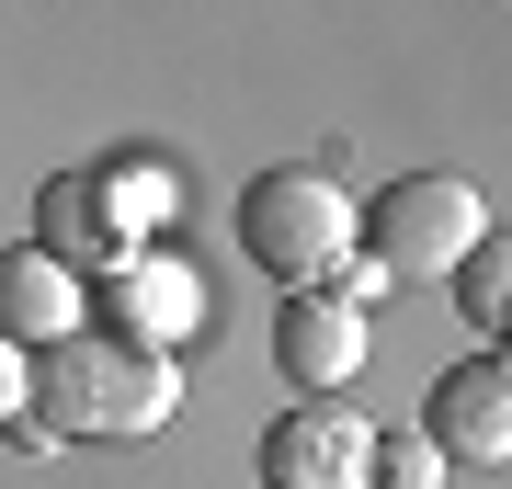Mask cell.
<instances>
[{
	"label": "cell",
	"mask_w": 512,
	"mask_h": 489,
	"mask_svg": "<svg viewBox=\"0 0 512 489\" xmlns=\"http://www.w3.org/2000/svg\"><path fill=\"white\" fill-rule=\"evenodd\" d=\"M35 399H46L57 433L126 444V433H160L183 387H171V353L126 342V330H69V342H46V364H35Z\"/></svg>",
	"instance_id": "6da1fadb"
},
{
	"label": "cell",
	"mask_w": 512,
	"mask_h": 489,
	"mask_svg": "<svg viewBox=\"0 0 512 489\" xmlns=\"http://www.w3.org/2000/svg\"><path fill=\"white\" fill-rule=\"evenodd\" d=\"M353 239H365V205L342 194L330 171H262L251 194H239V251H251L274 285H330V273L353 262Z\"/></svg>",
	"instance_id": "7a4b0ae2"
},
{
	"label": "cell",
	"mask_w": 512,
	"mask_h": 489,
	"mask_svg": "<svg viewBox=\"0 0 512 489\" xmlns=\"http://www.w3.org/2000/svg\"><path fill=\"white\" fill-rule=\"evenodd\" d=\"M478 239H490V205H478L456 171H399L365 205V251H376L387 285H444Z\"/></svg>",
	"instance_id": "3957f363"
},
{
	"label": "cell",
	"mask_w": 512,
	"mask_h": 489,
	"mask_svg": "<svg viewBox=\"0 0 512 489\" xmlns=\"http://www.w3.org/2000/svg\"><path fill=\"white\" fill-rule=\"evenodd\" d=\"M262 489H376V433L342 399H296L262 433Z\"/></svg>",
	"instance_id": "277c9868"
},
{
	"label": "cell",
	"mask_w": 512,
	"mask_h": 489,
	"mask_svg": "<svg viewBox=\"0 0 512 489\" xmlns=\"http://www.w3.org/2000/svg\"><path fill=\"white\" fill-rule=\"evenodd\" d=\"M444 467H512V353H467L433 376V410H421Z\"/></svg>",
	"instance_id": "5b68a950"
},
{
	"label": "cell",
	"mask_w": 512,
	"mask_h": 489,
	"mask_svg": "<svg viewBox=\"0 0 512 489\" xmlns=\"http://www.w3.org/2000/svg\"><path fill=\"white\" fill-rule=\"evenodd\" d=\"M274 353H285V376L308 399H330V387L365 376V308H342L330 285H296V308L274 319Z\"/></svg>",
	"instance_id": "8992f818"
},
{
	"label": "cell",
	"mask_w": 512,
	"mask_h": 489,
	"mask_svg": "<svg viewBox=\"0 0 512 489\" xmlns=\"http://www.w3.org/2000/svg\"><path fill=\"white\" fill-rule=\"evenodd\" d=\"M205 319V285H194V262H160V251H126L103 273V330H126V342L160 353L171 330H194Z\"/></svg>",
	"instance_id": "52a82bcc"
},
{
	"label": "cell",
	"mask_w": 512,
	"mask_h": 489,
	"mask_svg": "<svg viewBox=\"0 0 512 489\" xmlns=\"http://www.w3.org/2000/svg\"><path fill=\"white\" fill-rule=\"evenodd\" d=\"M35 251H46V262H69V273H80V262L114 273L137 239H126V217H114V194H103V182L57 171V182H46V228H35Z\"/></svg>",
	"instance_id": "ba28073f"
},
{
	"label": "cell",
	"mask_w": 512,
	"mask_h": 489,
	"mask_svg": "<svg viewBox=\"0 0 512 489\" xmlns=\"http://www.w3.org/2000/svg\"><path fill=\"white\" fill-rule=\"evenodd\" d=\"M0 330H12V342H69V330H80V273L46 262L35 239L0 251Z\"/></svg>",
	"instance_id": "9c48e42d"
},
{
	"label": "cell",
	"mask_w": 512,
	"mask_h": 489,
	"mask_svg": "<svg viewBox=\"0 0 512 489\" xmlns=\"http://www.w3.org/2000/svg\"><path fill=\"white\" fill-rule=\"evenodd\" d=\"M444 285H456V308H467L478 330H501V342H512V228H490L456 273H444Z\"/></svg>",
	"instance_id": "30bf717a"
},
{
	"label": "cell",
	"mask_w": 512,
	"mask_h": 489,
	"mask_svg": "<svg viewBox=\"0 0 512 489\" xmlns=\"http://www.w3.org/2000/svg\"><path fill=\"white\" fill-rule=\"evenodd\" d=\"M376 489H444L433 433H376Z\"/></svg>",
	"instance_id": "8fae6325"
},
{
	"label": "cell",
	"mask_w": 512,
	"mask_h": 489,
	"mask_svg": "<svg viewBox=\"0 0 512 489\" xmlns=\"http://www.w3.org/2000/svg\"><path fill=\"white\" fill-rule=\"evenodd\" d=\"M23 399H35V364H23V342H12V330H0V433H12V421H23Z\"/></svg>",
	"instance_id": "7c38bea8"
}]
</instances>
